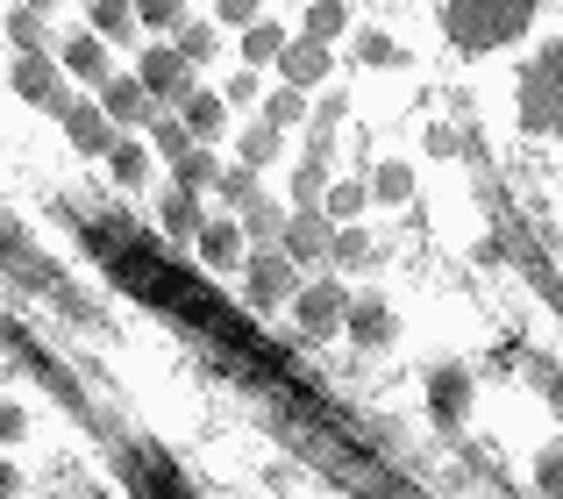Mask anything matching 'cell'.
Returning <instances> with one entry per match:
<instances>
[{
  "label": "cell",
  "instance_id": "1",
  "mask_svg": "<svg viewBox=\"0 0 563 499\" xmlns=\"http://www.w3.org/2000/svg\"><path fill=\"white\" fill-rule=\"evenodd\" d=\"M528 22H536V0H450L442 8V29H450L456 51H499Z\"/></svg>",
  "mask_w": 563,
  "mask_h": 499
},
{
  "label": "cell",
  "instance_id": "2",
  "mask_svg": "<svg viewBox=\"0 0 563 499\" xmlns=\"http://www.w3.org/2000/svg\"><path fill=\"white\" fill-rule=\"evenodd\" d=\"M521 129H536V136H556L563 129V51L556 43L536 51L521 71Z\"/></svg>",
  "mask_w": 563,
  "mask_h": 499
},
{
  "label": "cell",
  "instance_id": "3",
  "mask_svg": "<svg viewBox=\"0 0 563 499\" xmlns=\"http://www.w3.org/2000/svg\"><path fill=\"white\" fill-rule=\"evenodd\" d=\"M14 93H22L29 108L57 114V122H65V108H71L65 79H57V65H51V57H43V51H22V57H14Z\"/></svg>",
  "mask_w": 563,
  "mask_h": 499
},
{
  "label": "cell",
  "instance_id": "4",
  "mask_svg": "<svg viewBox=\"0 0 563 499\" xmlns=\"http://www.w3.org/2000/svg\"><path fill=\"white\" fill-rule=\"evenodd\" d=\"M292 314H300V335H307V343H321V335L350 329V300H343V286H335V278H321V286L292 292Z\"/></svg>",
  "mask_w": 563,
  "mask_h": 499
},
{
  "label": "cell",
  "instance_id": "5",
  "mask_svg": "<svg viewBox=\"0 0 563 499\" xmlns=\"http://www.w3.org/2000/svg\"><path fill=\"white\" fill-rule=\"evenodd\" d=\"M292 264H300V257H292V250L286 243H264V257L257 264H250V278H243V300L250 307H278V300H292Z\"/></svg>",
  "mask_w": 563,
  "mask_h": 499
},
{
  "label": "cell",
  "instance_id": "6",
  "mask_svg": "<svg viewBox=\"0 0 563 499\" xmlns=\"http://www.w3.org/2000/svg\"><path fill=\"white\" fill-rule=\"evenodd\" d=\"M114 114L100 108V100H71L65 108V136H71V151H86V157H100V151H114Z\"/></svg>",
  "mask_w": 563,
  "mask_h": 499
},
{
  "label": "cell",
  "instance_id": "7",
  "mask_svg": "<svg viewBox=\"0 0 563 499\" xmlns=\"http://www.w3.org/2000/svg\"><path fill=\"white\" fill-rule=\"evenodd\" d=\"M428 407H435L442 429H464V414H471V372L464 364H442V372L428 378Z\"/></svg>",
  "mask_w": 563,
  "mask_h": 499
},
{
  "label": "cell",
  "instance_id": "8",
  "mask_svg": "<svg viewBox=\"0 0 563 499\" xmlns=\"http://www.w3.org/2000/svg\"><path fill=\"white\" fill-rule=\"evenodd\" d=\"M186 79H192V57L179 51V43H172V51H165V43H157V51H143V86H151L157 100H179Z\"/></svg>",
  "mask_w": 563,
  "mask_h": 499
},
{
  "label": "cell",
  "instance_id": "9",
  "mask_svg": "<svg viewBox=\"0 0 563 499\" xmlns=\"http://www.w3.org/2000/svg\"><path fill=\"white\" fill-rule=\"evenodd\" d=\"M286 250H292V257H300V264H321V257H329V208H292V222H286Z\"/></svg>",
  "mask_w": 563,
  "mask_h": 499
},
{
  "label": "cell",
  "instance_id": "10",
  "mask_svg": "<svg viewBox=\"0 0 563 499\" xmlns=\"http://www.w3.org/2000/svg\"><path fill=\"white\" fill-rule=\"evenodd\" d=\"M100 108H108L114 122H151L157 93L143 86V71H136V79H100Z\"/></svg>",
  "mask_w": 563,
  "mask_h": 499
},
{
  "label": "cell",
  "instance_id": "11",
  "mask_svg": "<svg viewBox=\"0 0 563 499\" xmlns=\"http://www.w3.org/2000/svg\"><path fill=\"white\" fill-rule=\"evenodd\" d=\"M393 335H399V314L385 300H357V307H350V343H357V350H385Z\"/></svg>",
  "mask_w": 563,
  "mask_h": 499
},
{
  "label": "cell",
  "instance_id": "12",
  "mask_svg": "<svg viewBox=\"0 0 563 499\" xmlns=\"http://www.w3.org/2000/svg\"><path fill=\"white\" fill-rule=\"evenodd\" d=\"M179 122L192 129V136H221V129H229V100H221V93H200V86H186V93H179Z\"/></svg>",
  "mask_w": 563,
  "mask_h": 499
},
{
  "label": "cell",
  "instance_id": "13",
  "mask_svg": "<svg viewBox=\"0 0 563 499\" xmlns=\"http://www.w3.org/2000/svg\"><path fill=\"white\" fill-rule=\"evenodd\" d=\"M278 71H286V86H314L321 71H329V43H286V57H278Z\"/></svg>",
  "mask_w": 563,
  "mask_h": 499
},
{
  "label": "cell",
  "instance_id": "14",
  "mask_svg": "<svg viewBox=\"0 0 563 499\" xmlns=\"http://www.w3.org/2000/svg\"><path fill=\"white\" fill-rule=\"evenodd\" d=\"M65 71H71V79H93V86H100V71H108V36H100V29H93V36H71Z\"/></svg>",
  "mask_w": 563,
  "mask_h": 499
},
{
  "label": "cell",
  "instance_id": "15",
  "mask_svg": "<svg viewBox=\"0 0 563 499\" xmlns=\"http://www.w3.org/2000/svg\"><path fill=\"white\" fill-rule=\"evenodd\" d=\"M157 214H165L172 236H200V193H192V186H172V193L157 200Z\"/></svg>",
  "mask_w": 563,
  "mask_h": 499
},
{
  "label": "cell",
  "instance_id": "16",
  "mask_svg": "<svg viewBox=\"0 0 563 499\" xmlns=\"http://www.w3.org/2000/svg\"><path fill=\"white\" fill-rule=\"evenodd\" d=\"M243 236H250V229H235V222H200V236H192V243H200V257H207V264H235Z\"/></svg>",
  "mask_w": 563,
  "mask_h": 499
},
{
  "label": "cell",
  "instance_id": "17",
  "mask_svg": "<svg viewBox=\"0 0 563 499\" xmlns=\"http://www.w3.org/2000/svg\"><path fill=\"white\" fill-rule=\"evenodd\" d=\"M286 222H292V214L286 208H272V200H250V208H243V229H250V236H257V243H286Z\"/></svg>",
  "mask_w": 563,
  "mask_h": 499
},
{
  "label": "cell",
  "instance_id": "18",
  "mask_svg": "<svg viewBox=\"0 0 563 499\" xmlns=\"http://www.w3.org/2000/svg\"><path fill=\"white\" fill-rule=\"evenodd\" d=\"M172 171H179V186H192V193H207V186H221V165H214L207 151H192V143H186L179 157H172Z\"/></svg>",
  "mask_w": 563,
  "mask_h": 499
},
{
  "label": "cell",
  "instance_id": "19",
  "mask_svg": "<svg viewBox=\"0 0 563 499\" xmlns=\"http://www.w3.org/2000/svg\"><path fill=\"white\" fill-rule=\"evenodd\" d=\"M108 165H114V179H122V186H143V171H151V157H143V143H129V136H114V151H108Z\"/></svg>",
  "mask_w": 563,
  "mask_h": 499
},
{
  "label": "cell",
  "instance_id": "20",
  "mask_svg": "<svg viewBox=\"0 0 563 499\" xmlns=\"http://www.w3.org/2000/svg\"><path fill=\"white\" fill-rule=\"evenodd\" d=\"M343 22H350V8H343V0H314V8H307V36H314V43L343 36Z\"/></svg>",
  "mask_w": 563,
  "mask_h": 499
},
{
  "label": "cell",
  "instance_id": "21",
  "mask_svg": "<svg viewBox=\"0 0 563 499\" xmlns=\"http://www.w3.org/2000/svg\"><path fill=\"white\" fill-rule=\"evenodd\" d=\"M243 57H250V65H272V57H286V36H278L272 22H250V36H243Z\"/></svg>",
  "mask_w": 563,
  "mask_h": 499
},
{
  "label": "cell",
  "instance_id": "22",
  "mask_svg": "<svg viewBox=\"0 0 563 499\" xmlns=\"http://www.w3.org/2000/svg\"><path fill=\"white\" fill-rule=\"evenodd\" d=\"M264 122H278V129L307 122V86H286V93H272V100H264Z\"/></svg>",
  "mask_w": 563,
  "mask_h": 499
},
{
  "label": "cell",
  "instance_id": "23",
  "mask_svg": "<svg viewBox=\"0 0 563 499\" xmlns=\"http://www.w3.org/2000/svg\"><path fill=\"white\" fill-rule=\"evenodd\" d=\"M86 22H93L100 36H122V29L136 22V8H129V0H93V8H86Z\"/></svg>",
  "mask_w": 563,
  "mask_h": 499
},
{
  "label": "cell",
  "instance_id": "24",
  "mask_svg": "<svg viewBox=\"0 0 563 499\" xmlns=\"http://www.w3.org/2000/svg\"><path fill=\"white\" fill-rule=\"evenodd\" d=\"M221 200H235V208H250L257 200V165H235V171H221V186H214Z\"/></svg>",
  "mask_w": 563,
  "mask_h": 499
},
{
  "label": "cell",
  "instance_id": "25",
  "mask_svg": "<svg viewBox=\"0 0 563 499\" xmlns=\"http://www.w3.org/2000/svg\"><path fill=\"white\" fill-rule=\"evenodd\" d=\"M321 208L335 214V222H357L364 214V186L357 179H343V186H329V200H321Z\"/></svg>",
  "mask_w": 563,
  "mask_h": 499
},
{
  "label": "cell",
  "instance_id": "26",
  "mask_svg": "<svg viewBox=\"0 0 563 499\" xmlns=\"http://www.w3.org/2000/svg\"><path fill=\"white\" fill-rule=\"evenodd\" d=\"M8 36H14V51H43V22H36V8H29V0L8 14Z\"/></svg>",
  "mask_w": 563,
  "mask_h": 499
},
{
  "label": "cell",
  "instance_id": "27",
  "mask_svg": "<svg viewBox=\"0 0 563 499\" xmlns=\"http://www.w3.org/2000/svg\"><path fill=\"white\" fill-rule=\"evenodd\" d=\"M321 157H300V171H292V200H300V208H321Z\"/></svg>",
  "mask_w": 563,
  "mask_h": 499
},
{
  "label": "cell",
  "instance_id": "28",
  "mask_svg": "<svg viewBox=\"0 0 563 499\" xmlns=\"http://www.w3.org/2000/svg\"><path fill=\"white\" fill-rule=\"evenodd\" d=\"M272 157H278V122H257L243 136V165H272Z\"/></svg>",
  "mask_w": 563,
  "mask_h": 499
},
{
  "label": "cell",
  "instance_id": "29",
  "mask_svg": "<svg viewBox=\"0 0 563 499\" xmlns=\"http://www.w3.org/2000/svg\"><path fill=\"white\" fill-rule=\"evenodd\" d=\"M372 193H378V200H407V193H413V171H407V165H378V171H372Z\"/></svg>",
  "mask_w": 563,
  "mask_h": 499
},
{
  "label": "cell",
  "instance_id": "30",
  "mask_svg": "<svg viewBox=\"0 0 563 499\" xmlns=\"http://www.w3.org/2000/svg\"><path fill=\"white\" fill-rule=\"evenodd\" d=\"M129 478H143V486H165V492H179V472H172L165 457H136V464H129Z\"/></svg>",
  "mask_w": 563,
  "mask_h": 499
},
{
  "label": "cell",
  "instance_id": "31",
  "mask_svg": "<svg viewBox=\"0 0 563 499\" xmlns=\"http://www.w3.org/2000/svg\"><path fill=\"white\" fill-rule=\"evenodd\" d=\"M186 143H200V136H192L186 122H165V114H157V157H165V165H172V157L186 151Z\"/></svg>",
  "mask_w": 563,
  "mask_h": 499
},
{
  "label": "cell",
  "instance_id": "32",
  "mask_svg": "<svg viewBox=\"0 0 563 499\" xmlns=\"http://www.w3.org/2000/svg\"><path fill=\"white\" fill-rule=\"evenodd\" d=\"M329 257H335V264H364V257H372V236H364V229H343Z\"/></svg>",
  "mask_w": 563,
  "mask_h": 499
},
{
  "label": "cell",
  "instance_id": "33",
  "mask_svg": "<svg viewBox=\"0 0 563 499\" xmlns=\"http://www.w3.org/2000/svg\"><path fill=\"white\" fill-rule=\"evenodd\" d=\"M179 51L192 57V65H200V57L214 51V29H200V22H179Z\"/></svg>",
  "mask_w": 563,
  "mask_h": 499
},
{
  "label": "cell",
  "instance_id": "34",
  "mask_svg": "<svg viewBox=\"0 0 563 499\" xmlns=\"http://www.w3.org/2000/svg\"><path fill=\"white\" fill-rule=\"evenodd\" d=\"M357 57H364V65H399V43L378 29V36H364V43H357Z\"/></svg>",
  "mask_w": 563,
  "mask_h": 499
},
{
  "label": "cell",
  "instance_id": "35",
  "mask_svg": "<svg viewBox=\"0 0 563 499\" xmlns=\"http://www.w3.org/2000/svg\"><path fill=\"white\" fill-rule=\"evenodd\" d=\"M136 14H143L151 29H179V22H186V14H179V0H143Z\"/></svg>",
  "mask_w": 563,
  "mask_h": 499
},
{
  "label": "cell",
  "instance_id": "36",
  "mask_svg": "<svg viewBox=\"0 0 563 499\" xmlns=\"http://www.w3.org/2000/svg\"><path fill=\"white\" fill-rule=\"evenodd\" d=\"M536 486H542V492H563V450H542V464H536Z\"/></svg>",
  "mask_w": 563,
  "mask_h": 499
},
{
  "label": "cell",
  "instance_id": "37",
  "mask_svg": "<svg viewBox=\"0 0 563 499\" xmlns=\"http://www.w3.org/2000/svg\"><path fill=\"white\" fill-rule=\"evenodd\" d=\"M214 14L235 22V29H250V22H257V0H214Z\"/></svg>",
  "mask_w": 563,
  "mask_h": 499
},
{
  "label": "cell",
  "instance_id": "38",
  "mask_svg": "<svg viewBox=\"0 0 563 499\" xmlns=\"http://www.w3.org/2000/svg\"><path fill=\"white\" fill-rule=\"evenodd\" d=\"M343 114H350V100H343V93H329V100H321V108H314V129H335V122H343Z\"/></svg>",
  "mask_w": 563,
  "mask_h": 499
},
{
  "label": "cell",
  "instance_id": "39",
  "mask_svg": "<svg viewBox=\"0 0 563 499\" xmlns=\"http://www.w3.org/2000/svg\"><path fill=\"white\" fill-rule=\"evenodd\" d=\"M29 8H51V0H29Z\"/></svg>",
  "mask_w": 563,
  "mask_h": 499
}]
</instances>
